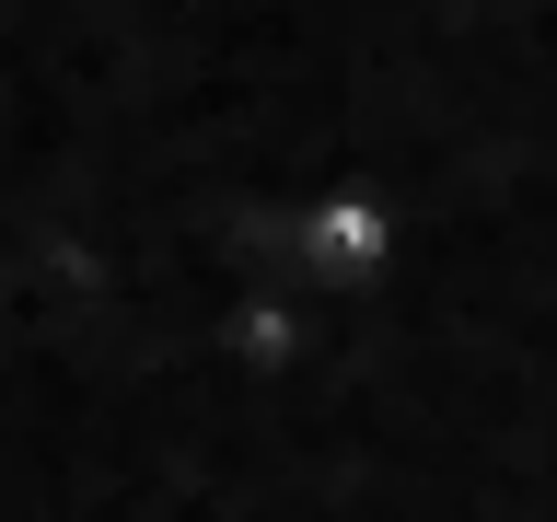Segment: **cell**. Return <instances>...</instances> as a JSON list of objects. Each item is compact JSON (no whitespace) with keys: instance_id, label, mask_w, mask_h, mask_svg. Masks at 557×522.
<instances>
[{"instance_id":"1","label":"cell","mask_w":557,"mask_h":522,"mask_svg":"<svg viewBox=\"0 0 557 522\" xmlns=\"http://www.w3.org/2000/svg\"><path fill=\"white\" fill-rule=\"evenodd\" d=\"M383 268H395V209H383L372 186H325V198H302V221H290V278H302V290L360 302Z\"/></svg>"}]
</instances>
